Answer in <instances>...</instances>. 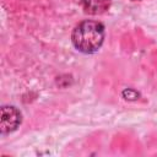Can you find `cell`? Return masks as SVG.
<instances>
[{
	"instance_id": "7a4b0ae2",
	"label": "cell",
	"mask_w": 157,
	"mask_h": 157,
	"mask_svg": "<svg viewBox=\"0 0 157 157\" xmlns=\"http://www.w3.org/2000/svg\"><path fill=\"white\" fill-rule=\"evenodd\" d=\"M22 117L20 110L12 105H4L1 108V119H0V129L1 134H9L18 128L21 124Z\"/></svg>"
},
{
	"instance_id": "6da1fadb",
	"label": "cell",
	"mask_w": 157,
	"mask_h": 157,
	"mask_svg": "<svg viewBox=\"0 0 157 157\" xmlns=\"http://www.w3.org/2000/svg\"><path fill=\"white\" fill-rule=\"evenodd\" d=\"M71 40L78 52L85 54L96 53L104 40V26L97 21L85 20L74 28Z\"/></svg>"
},
{
	"instance_id": "3957f363",
	"label": "cell",
	"mask_w": 157,
	"mask_h": 157,
	"mask_svg": "<svg viewBox=\"0 0 157 157\" xmlns=\"http://www.w3.org/2000/svg\"><path fill=\"white\" fill-rule=\"evenodd\" d=\"M85 12L90 15H101L110 6V0H81Z\"/></svg>"
}]
</instances>
